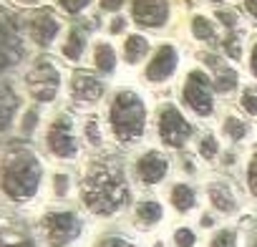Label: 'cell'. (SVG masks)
Segmentation results:
<instances>
[{
  "label": "cell",
  "mask_w": 257,
  "mask_h": 247,
  "mask_svg": "<svg viewBox=\"0 0 257 247\" xmlns=\"http://www.w3.org/2000/svg\"><path fill=\"white\" fill-rule=\"evenodd\" d=\"M132 18L142 28H162L169 21L167 0H132Z\"/></svg>",
  "instance_id": "obj_13"
},
{
  "label": "cell",
  "mask_w": 257,
  "mask_h": 247,
  "mask_svg": "<svg viewBox=\"0 0 257 247\" xmlns=\"http://www.w3.org/2000/svg\"><path fill=\"white\" fill-rule=\"evenodd\" d=\"M222 134H224L229 142H242V139L249 134V127H247V121H244V118H239V116L229 113V116H224Z\"/></svg>",
  "instance_id": "obj_24"
},
{
  "label": "cell",
  "mask_w": 257,
  "mask_h": 247,
  "mask_svg": "<svg viewBox=\"0 0 257 247\" xmlns=\"http://www.w3.org/2000/svg\"><path fill=\"white\" fill-rule=\"evenodd\" d=\"M169 204L174 207V212L179 214H189L197 207V192L194 187H189L187 182H177L169 187Z\"/></svg>",
  "instance_id": "obj_18"
},
{
  "label": "cell",
  "mask_w": 257,
  "mask_h": 247,
  "mask_svg": "<svg viewBox=\"0 0 257 247\" xmlns=\"http://www.w3.org/2000/svg\"><path fill=\"white\" fill-rule=\"evenodd\" d=\"M192 33H194V38L197 41H214V26H212V21H207L204 16H194V21H192Z\"/></svg>",
  "instance_id": "obj_29"
},
{
  "label": "cell",
  "mask_w": 257,
  "mask_h": 247,
  "mask_svg": "<svg viewBox=\"0 0 257 247\" xmlns=\"http://www.w3.org/2000/svg\"><path fill=\"white\" fill-rule=\"evenodd\" d=\"M217 21L224 23L227 28H232V26H237V13H232V11H219V13H217Z\"/></svg>",
  "instance_id": "obj_35"
},
{
  "label": "cell",
  "mask_w": 257,
  "mask_h": 247,
  "mask_svg": "<svg viewBox=\"0 0 257 247\" xmlns=\"http://www.w3.org/2000/svg\"><path fill=\"white\" fill-rule=\"evenodd\" d=\"M244 6H247V11H249V16L257 21V0H244Z\"/></svg>",
  "instance_id": "obj_39"
},
{
  "label": "cell",
  "mask_w": 257,
  "mask_h": 247,
  "mask_svg": "<svg viewBox=\"0 0 257 247\" xmlns=\"http://www.w3.org/2000/svg\"><path fill=\"white\" fill-rule=\"evenodd\" d=\"M249 73L257 78V41L252 43V51H249Z\"/></svg>",
  "instance_id": "obj_38"
},
{
  "label": "cell",
  "mask_w": 257,
  "mask_h": 247,
  "mask_svg": "<svg viewBox=\"0 0 257 247\" xmlns=\"http://www.w3.org/2000/svg\"><path fill=\"white\" fill-rule=\"evenodd\" d=\"M61 51H63V56L68 61H78L83 56V51H86V31L83 28H71V33H68V38H66Z\"/></svg>",
  "instance_id": "obj_23"
},
{
  "label": "cell",
  "mask_w": 257,
  "mask_h": 247,
  "mask_svg": "<svg viewBox=\"0 0 257 247\" xmlns=\"http://www.w3.org/2000/svg\"><path fill=\"white\" fill-rule=\"evenodd\" d=\"M83 217L76 209L56 207L38 217L36 234L43 247H71L83 237Z\"/></svg>",
  "instance_id": "obj_4"
},
{
  "label": "cell",
  "mask_w": 257,
  "mask_h": 247,
  "mask_svg": "<svg viewBox=\"0 0 257 247\" xmlns=\"http://www.w3.org/2000/svg\"><path fill=\"white\" fill-rule=\"evenodd\" d=\"M23 58V38L13 13L0 8V68L16 66Z\"/></svg>",
  "instance_id": "obj_9"
},
{
  "label": "cell",
  "mask_w": 257,
  "mask_h": 247,
  "mask_svg": "<svg viewBox=\"0 0 257 247\" xmlns=\"http://www.w3.org/2000/svg\"><path fill=\"white\" fill-rule=\"evenodd\" d=\"M147 53H149V41L144 36L134 33V36L126 38V43H123V58H126L128 66H137L139 61H144Z\"/></svg>",
  "instance_id": "obj_22"
},
{
  "label": "cell",
  "mask_w": 257,
  "mask_h": 247,
  "mask_svg": "<svg viewBox=\"0 0 257 247\" xmlns=\"http://www.w3.org/2000/svg\"><path fill=\"white\" fill-rule=\"evenodd\" d=\"M98 6H101L103 11H108V13H116V11L123 6V0H98Z\"/></svg>",
  "instance_id": "obj_37"
},
{
  "label": "cell",
  "mask_w": 257,
  "mask_h": 247,
  "mask_svg": "<svg viewBox=\"0 0 257 247\" xmlns=\"http://www.w3.org/2000/svg\"><path fill=\"white\" fill-rule=\"evenodd\" d=\"M197 154H199L202 159H207V162H214L217 154H219V142H217V137H214V134H202V137L197 139Z\"/></svg>",
  "instance_id": "obj_28"
},
{
  "label": "cell",
  "mask_w": 257,
  "mask_h": 247,
  "mask_svg": "<svg viewBox=\"0 0 257 247\" xmlns=\"http://www.w3.org/2000/svg\"><path fill=\"white\" fill-rule=\"evenodd\" d=\"M177 68H179V51H177V46L162 43V46H157L154 56L149 58L144 78L149 83H167L177 73Z\"/></svg>",
  "instance_id": "obj_12"
},
{
  "label": "cell",
  "mask_w": 257,
  "mask_h": 247,
  "mask_svg": "<svg viewBox=\"0 0 257 247\" xmlns=\"http://www.w3.org/2000/svg\"><path fill=\"white\" fill-rule=\"evenodd\" d=\"M46 149L63 162L78 157V137H76V121L71 113H58L46 129Z\"/></svg>",
  "instance_id": "obj_7"
},
{
  "label": "cell",
  "mask_w": 257,
  "mask_h": 247,
  "mask_svg": "<svg viewBox=\"0 0 257 247\" xmlns=\"http://www.w3.org/2000/svg\"><path fill=\"white\" fill-rule=\"evenodd\" d=\"M157 134L164 147L184 149L189 139L194 137V127L177 103H162L157 108Z\"/></svg>",
  "instance_id": "obj_5"
},
{
  "label": "cell",
  "mask_w": 257,
  "mask_h": 247,
  "mask_svg": "<svg viewBox=\"0 0 257 247\" xmlns=\"http://www.w3.org/2000/svg\"><path fill=\"white\" fill-rule=\"evenodd\" d=\"M18 113V96L16 91L0 81V132H6Z\"/></svg>",
  "instance_id": "obj_20"
},
{
  "label": "cell",
  "mask_w": 257,
  "mask_h": 247,
  "mask_svg": "<svg viewBox=\"0 0 257 247\" xmlns=\"http://www.w3.org/2000/svg\"><path fill=\"white\" fill-rule=\"evenodd\" d=\"M239 108L247 116H257V86H244L239 93Z\"/></svg>",
  "instance_id": "obj_30"
},
{
  "label": "cell",
  "mask_w": 257,
  "mask_h": 247,
  "mask_svg": "<svg viewBox=\"0 0 257 247\" xmlns=\"http://www.w3.org/2000/svg\"><path fill=\"white\" fill-rule=\"evenodd\" d=\"M86 139H88L91 147H101V124H98V118L86 121Z\"/></svg>",
  "instance_id": "obj_32"
},
{
  "label": "cell",
  "mask_w": 257,
  "mask_h": 247,
  "mask_svg": "<svg viewBox=\"0 0 257 247\" xmlns=\"http://www.w3.org/2000/svg\"><path fill=\"white\" fill-rule=\"evenodd\" d=\"M244 179H247V189L252 194V199L257 202V147L252 149L249 159H247V172H244Z\"/></svg>",
  "instance_id": "obj_31"
},
{
  "label": "cell",
  "mask_w": 257,
  "mask_h": 247,
  "mask_svg": "<svg viewBox=\"0 0 257 247\" xmlns=\"http://www.w3.org/2000/svg\"><path fill=\"white\" fill-rule=\"evenodd\" d=\"M111 33H121L123 31V21L121 18H116V21H111V28H108Z\"/></svg>",
  "instance_id": "obj_40"
},
{
  "label": "cell",
  "mask_w": 257,
  "mask_h": 247,
  "mask_svg": "<svg viewBox=\"0 0 257 247\" xmlns=\"http://www.w3.org/2000/svg\"><path fill=\"white\" fill-rule=\"evenodd\" d=\"M91 0H58V6L66 11V13H81Z\"/></svg>",
  "instance_id": "obj_33"
},
{
  "label": "cell",
  "mask_w": 257,
  "mask_h": 247,
  "mask_svg": "<svg viewBox=\"0 0 257 247\" xmlns=\"http://www.w3.org/2000/svg\"><path fill=\"white\" fill-rule=\"evenodd\" d=\"M26 88L28 93L41 101V103H48L58 96V88H61V71L53 61L48 58H41L31 66V71L26 73Z\"/></svg>",
  "instance_id": "obj_8"
},
{
  "label": "cell",
  "mask_w": 257,
  "mask_h": 247,
  "mask_svg": "<svg viewBox=\"0 0 257 247\" xmlns=\"http://www.w3.org/2000/svg\"><path fill=\"white\" fill-rule=\"evenodd\" d=\"M78 194L86 212L101 219L118 214L132 199V189H128L123 169L108 159H93L86 164Z\"/></svg>",
  "instance_id": "obj_1"
},
{
  "label": "cell",
  "mask_w": 257,
  "mask_h": 247,
  "mask_svg": "<svg viewBox=\"0 0 257 247\" xmlns=\"http://www.w3.org/2000/svg\"><path fill=\"white\" fill-rule=\"evenodd\" d=\"M209 63H212V73H214V76H212L214 91H217V93H229V91H234L237 83H239L237 71L229 68L227 63H222V61H212V58H209Z\"/></svg>",
  "instance_id": "obj_19"
},
{
  "label": "cell",
  "mask_w": 257,
  "mask_h": 247,
  "mask_svg": "<svg viewBox=\"0 0 257 247\" xmlns=\"http://www.w3.org/2000/svg\"><path fill=\"white\" fill-rule=\"evenodd\" d=\"M207 247H239V229L237 227H217L212 232Z\"/></svg>",
  "instance_id": "obj_25"
},
{
  "label": "cell",
  "mask_w": 257,
  "mask_h": 247,
  "mask_svg": "<svg viewBox=\"0 0 257 247\" xmlns=\"http://www.w3.org/2000/svg\"><path fill=\"white\" fill-rule=\"evenodd\" d=\"M249 232L244 234V247H257V219H252V227H247Z\"/></svg>",
  "instance_id": "obj_36"
},
{
  "label": "cell",
  "mask_w": 257,
  "mask_h": 247,
  "mask_svg": "<svg viewBox=\"0 0 257 247\" xmlns=\"http://www.w3.org/2000/svg\"><path fill=\"white\" fill-rule=\"evenodd\" d=\"M68 93H71V101L76 106L88 108V106H93L103 98L106 83L91 71H73L71 81H68Z\"/></svg>",
  "instance_id": "obj_11"
},
{
  "label": "cell",
  "mask_w": 257,
  "mask_h": 247,
  "mask_svg": "<svg viewBox=\"0 0 257 247\" xmlns=\"http://www.w3.org/2000/svg\"><path fill=\"white\" fill-rule=\"evenodd\" d=\"M53 189H56V197H66L68 194V177L66 174H56L53 177Z\"/></svg>",
  "instance_id": "obj_34"
},
{
  "label": "cell",
  "mask_w": 257,
  "mask_h": 247,
  "mask_svg": "<svg viewBox=\"0 0 257 247\" xmlns=\"http://www.w3.org/2000/svg\"><path fill=\"white\" fill-rule=\"evenodd\" d=\"M23 3H31V0H23Z\"/></svg>",
  "instance_id": "obj_42"
},
{
  "label": "cell",
  "mask_w": 257,
  "mask_h": 247,
  "mask_svg": "<svg viewBox=\"0 0 257 247\" xmlns=\"http://www.w3.org/2000/svg\"><path fill=\"white\" fill-rule=\"evenodd\" d=\"M207 199H209V207H212L217 214H224V217L234 214L237 207H239L234 189H232L227 182H222V179L207 184Z\"/></svg>",
  "instance_id": "obj_16"
},
{
  "label": "cell",
  "mask_w": 257,
  "mask_h": 247,
  "mask_svg": "<svg viewBox=\"0 0 257 247\" xmlns=\"http://www.w3.org/2000/svg\"><path fill=\"white\" fill-rule=\"evenodd\" d=\"M116 63H118V58H116L113 46L106 41H96L93 43V68L103 76H111L116 71Z\"/></svg>",
  "instance_id": "obj_21"
},
{
  "label": "cell",
  "mask_w": 257,
  "mask_h": 247,
  "mask_svg": "<svg viewBox=\"0 0 257 247\" xmlns=\"http://www.w3.org/2000/svg\"><path fill=\"white\" fill-rule=\"evenodd\" d=\"M197 242H199V234H197L194 227H189V224L174 227V232H172V244L174 247H197Z\"/></svg>",
  "instance_id": "obj_26"
},
{
  "label": "cell",
  "mask_w": 257,
  "mask_h": 247,
  "mask_svg": "<svg viewBox=\"0 0 257 247\" xmlns=\"http://www.w3.org/2000/svg\"><path fill=\"white\" fill-rule=\"evenodd\" d=\"M214 83L202 68H192L187 73L182 86V101L194 116L209 118L214 113Z\"/></svg>",
  "instance_id": "obj_6"
},
{
  "label": "cell",
  "mask_w": 257,
  "mask_h": 247,
  "mask_svg": "<svg viewBox=\"0 0 257 247\" xmlns=\"http://www.w3.org/2000/svg\"><path fill=\"white\" fill-rule=\"evenodd\" d=\"M91 247H139V244L132 237L121 234V232H106V234L96 237Z\"/></svg>",
  "instance_id": "obj_27"
},
{
  "label": "cell",
  "mask_w": 257,
  "mask_h": 247,
  "mask_svg": "<svg viewBox=\"0 0 257 247\" xmlns=\"http://www.w3.org/2000/svg\"><path fill=\"white\" fill-rule=\"evenodd\" d=\"M43 182V164L31 149H11L0 164V189L11 202H31Z\"/></svg>",
  "instance_id": "obj_3"
},
{
  "label": "cell",
  "mask_w": 257,
  "mask_h": 247,
  "mask_svg": "<svg viewBox=\"0 0 257 247\" xmlns=\"http://www.w3.org/2000/svg\"><path fill=\"white\" fill-rule=\"evenodd\" d=\"M212 3H224V0H212Z\"/></svg>",
  "instance_id": "obj_41"
},
{
  "label": "cell",
  "mask_w": 257,
  "mask_h": 247,
  "mask_svg": "<svg viewBox=\"0 0 257 247\" xmlns=\"http://www.w3.org/2000/svg\"><path fill=\"white\" fill-rule=\"evenodd\" d=\"M28 33L31 38L38 43V46H51L56 41V36L61 33V23L58 18L51 13V11H36L31 18H28Z\"/></svg>",
  "instance_id": "obj_15"
},
{
  "label": "cell",
  "mask_w": 257,
  "mask_h": 247,
  "mask_svg": "<svg viewBox=\"0 0 257 247\" xmlns=\"http://www.w3.org/2000/svg\"><path fill=\"white\" fill-rule=\"evenodd\" d=\"M132 172H134V179H137L142 187H157V184H162V182L167 179V174H169V159H167V154L159 152V149H147L144 154H139V157L134 159Z\"/></svg>",
  "instance_id": "obj_10"
},
{
  "label": "cell",
  "mask_w": 257,
  "mask_h": 247,
  "mask_svg": "<svg viewBox=\"0 0 257 247\" xmlns=\"http://www.w3.org/2000/svg\"><path fill=\"white\" fill-rule=\"evenodd\" d=\"M106 118H108V132L113 142H118L121 147H132L142 142L147 134L149 111L142 93H137L134 88H118L108 101Z\"/></svg>",
  "instance_id": "obj_2"
},
{
  "label": "cell",
  "mask_w": 257,
  "mask_h": 247,
  "mask_svg": "<svg viewBox=\"0 0 257 247\" xmlns=\"http://www.w3.org/2000/svg\"><path fill=\"white\" fill-rule=\"evenodd\" d=\"M0 247H36V242L21 222L0 217Z\"/></svg>",
  "instance_id": "obj_17"
},
{
  "label": "cell",
  "mask_w": 257,
  "mask_h": 247,
  "mask_svg": "<svg viewBox=\"0 0 257 247\" xmlns=\"http://www.w3.org/2000/svg\"><path fill=\"white\" fill-rule=\"evenodd\" d=\"M164 217H167V212H164V204L159 199H139L132 209V224L139 232L157 229L164 222Z\"/></svg>",
  "instance_id": "obj_14"
}]
</instances>
